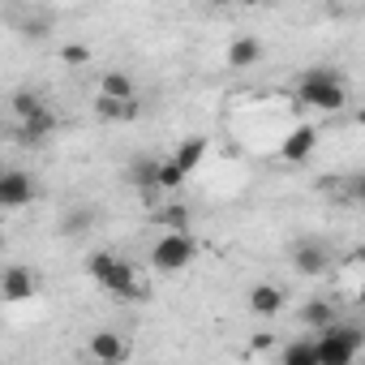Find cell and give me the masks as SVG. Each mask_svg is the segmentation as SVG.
I'll list each match as a JSON object with an SVG mask.
<instances>
[{
    "label": "cell",
    "mask_w": 365,
    "mask_h": 365,
    "mask_svg": "<svg viewBox=\"0 0 365 365\" xmlns=\"http://www.w3.org/2000/svg\"><path fill=\"white\" fill-rule=\"evenodd\" d=\"M61 56H65V65H86V61H91V52H86L82 43H65Z\"/></svg>",
    "instance_id": "obj_22"
},
{
    "label": "cell",
    "mask_w": 365,
    "mask_h": 365,
    "mask_svg": "<svg viewBox=\"0 0 365 365\" xmlns=\"http://www.w3.org/2000/svg\"><path fill=\"white\" fill-rule=\"evenodd\" d=\"M159 168H163V159H133L129 163V180L142 194H155L159 190Z\"/></svg>",
    "instance_id": "obj_15"
},
{
    "label": "cell",
    "mask_w": 365,
    "mask_h": 365,
    "mask_svg": "<svg viewBox=\"0 0 365 365\" xmlns=\"http://www.w3.org/2000/svg\"><path fill=\"white\" fill-rule=\"evenodd\" d=\"M279 365H322L318 356V335H297L279 348Z\"/></svg>",
    "instance_id": "obj_11"
},
{
    "label": "cell",
    "mask_w": 365,
    "mask_h": 365,
    "mask_svg": "<svg viewBox=\"0 0 365 365\" xmlns=\"http://www.w3.org/2000/svg\"><path fill=\"white\" fill-rule=\"evenodd\" d=\"M91 224H95V215H91L86 207H78L73 215H65V232H69V237H78V232H86Z\"/></svg>",
    "instance_id": "obj_21"
},
{
    "label": "cell",
    "mask_w": 365,
    "mask_h": 365,
    "mask_svg": "<svg viewBox=\"0 0 365 365\" xmlns=\"http://www.w3.org/2000/svg\"><path fill=\"white\" fill-rule=\"evenodd\" d=\"M262 61V39L258 35H237L228 43V69H254Z\"/></svg>",
    "instance_id": "obj_13"
},
{
    "label": "cell",
    "mask_w": 365,
    "mask_h": 365,
    "mask_svg": "<svg viewBox=\"0 0 365 365\" xmlns=\"http://www.w3.org/2000/svg\"><path fill=\"white\" fill-rule=\"evenodd\" d=\"M52 129H56V116H52V108H48V112H39L35 120H18V138H22L26 146H35V142H48V138H52Z\"/></svg>",
    "instance_id": "obj_16"
},
{
    "label": "cell",
    "mask_w": 365,
    "mask_h": 365,
    "mask_svg": "<svg viewBox=\"0 0 365 365\" xmlns=\"http://www.w3.org/2000/svg\"><path fill=\"white\" fill-rule=\"evenodd\" d=\"M86 271H91V279H95L103 292H112V297H120V301H138V297H142L138 267L125 262V258H116V254H108V250H95V254L86 258Z\"/></svg>",
    "instance_id": "obj_1"
},
{
    "label": "cell",
    "mask_w": 365,
    "mask_h": 365,
    "mask_svg": "<svg viewBox=\"0 0 365 365\" xmlns=\"http://www.w3.org/2000/svg\"><path fill=\"white\" fill-rule=\"evenodd\" d=\"M99 95L103 99H120V103H138V86H133V78L125 69H108L99 78Z\"/></svg>",
    "instance_id": "obj_14"
},
{
    "label": "cell",
    "mask_w": 365,
    "mask_h": 365,
    "mask_svg": "<svg viewBox=\"0 0 365 365\" xmlns=\"http://www.w3.org/2000/svg\"><path fill=\"white\" fill-rule=\"evenodd\" d=\"M314 150H318V129L314 125H292L288 138L279 142V159L284 163H309Z\"/></svg>",
    "instance_id": "obj_7"
},
{
    "label": "cell",
    "mask_w": 365,
    "mask_h": 365,
    "mask_svg": "<svg viewBox=\"0 0 365 365\" xmlns=\"http://www.w3.org/2000/svg\"><path fill=\"white\" fill-rule=\"evenodd\" d=\"M365 348V331L356 322H335L318 335V356L322 365H352L356 352Z\"/></svg>",
    "instance_id": "obj_4"
},
{
    "label": "cell",
    "mask_w": 365,
    "mask_h": 365,
    "mask_svg": "<svg viewBox=\"0 0 365 365\" xmlns=\"http://www.w3.org/2000/svg\"><path fill=\"white\" fill-rule=\"evenodd\" d=\"M159 224H163V232H190V211L185 207H163Z\"/></svg>",
    "instance_id": "obj_20"
},
{
    "label": "cell",
    "mask_w": 365,
    "mask_h": 365,
    "mask_svg": "<svg viewBox=\"0 0 365 365\" xmlns=\"http://www.w3.org/2000/svg\"><path fill=\"white\" fill-rule=\"evenodd\" d=\"M301 322L322 335L327 327H335V309H331L327 301H305V305H301Z\"/></svg>",
    "instance_id": "obj_17"
},
{
    "label": "cell",
    "mask_w": 365,
    "mask_h": 365,
    "mask_svg": "<svg viewBox=\"0 0 365 365\" xmlns=\"http://www.w3.org/2000/svg\"><path fill=\"white\" fill-rule=\"evenodd\" d=\"M95 116L99 120H133L138 116V103H120V99H95Z\"/></svg>",
    "instance_id": "obj_18"
},
{
    "label": "cell",
    "mask_w": 365,
    "mask_h": 365,
    "mask_svg": "<svg viewBox=\"0 0 365 365\" xmlns=\"http://www.w3.org/2000/svg\"><path fill=\"white\" fill-rule=\"evenodd\" d=\"M194 258H198L194 232H163V237L150 245V267H155L159 275H180Z\"/></svg>",
    "instance_id": "obj_3"
},
{
    "label": "cell",
    "mask_w": 365,
    "mask_h": 365,
    "mask_svg": "<svg viewBox=\"0 0 365 365\" xmlns=\"http://www.w3.org/2000/svg\"><path fill=\"white\" fill-rule=\"evenodd\" d=\"M245 305H250V314H254V318H275V314L288 305V297H284V288H279V284H254V288H250V297H245Z\"/></svg>",
    "instance_id": "obj_10"
},
{
    "label": "cell",
    "mask_w": 365,
    "mask_h": 365,
    "mask_svg": "<svg viewBox=\"0 0 365 365\" xmlns=\"http://www.w3.org/2000/svg\"><path fill=\"white\" fill-rule=\"evenodd\" d=\"M356 297H361V305H365V284H361V292H356Z\"/></svg>",
    "instance_id": "obj_24"
},
{
    "label": "cell",
    "mask_w": 365,
    "mask_h": 365,
    "mask_svg": "<svg viewBox=\"0 0 365 365\" xmlns=\"http://www.w3.org/2000/svg\"><path fill=\"white\" fill-rule=\"evenodd\" d=\"M292 267H297V275H322V271L331 267V250H327V241H318V237L297 241V250H292Z\"/></svg>",
    "instance_id": "obj_8"
},
{
    "label": "cell",
    "mask_w": 365,
    "mask_h": 365,
    "mask_svg": "<svg viewBox=\"0 0 365 365\" xmlns=\"http://www.w3.org/2000/svg\"><path fill=\"white\" fill-rule=\"evenodd\" d=\"M35 297H39V271L5 267V275H0V301H5V305H22V301H35Z\"/></svg>",
    "instance_id": "obj_5"
},
{
    "label": "cell",
    "mask_w": 365,
    "mask_h": 365,
    "mask_svg": "<svg viewBox=\"0 0 365 365\" xmlns=\"http://www.w3.org/2000/svg\"><path fill=\"white\" fill-rule=\"evenodd\" d=\"M352 198L365 207V172H356V176H352Z\"/></svg>",
    "instance_id": "obj_23"
},
{
    "label": "cell",
    "mask_w": 365,
    "mask_h": 365,
    "mask_svg": "<svg viewBox=\"0 0 365 365\" xmlns=\"http://www.w3.org/2000/svg\"><path fill=\"white\" fill-rule=\"evenodd\" d=\"M31 202H35V180L22 168L0 172V207H5V211H22Z\"/></svg>",
    "instance_id": "obj_6"
},
{
    "label": "cell",
    "mask_w": 365,
    "mask_h": 365,
    "mask_svg": "<svg viewBox=\"0 0 365 365\" xmlns=\"http://www.w3.org/2000/svg\"><path fill=\"white\" fill-rule=\"evenodd\" d=\"M297 99L314 112H344L348 108V86L335 69L318 65V69H305L301 82H297Z\"/></svg>",
    "instance_id": "obj_2"
},
{
    "label": "cell",
    "mask_w": 365,
    "mask_h": 365,
    "mask_svg": "<svg viewBox=\"0 0 365 365\" xmlns=\"http://www.w3.org/2000/svg\"><path fill=\"white\" fill-rule=\"evenodd\" d=\"M39 112H48V103H43L35 91H18V95H14V116H18V120H35Z\"/></svg>",
    "instance_id": "obj_19"
},
{
    "label": "cell",
    "mask_w": 365,
    "mask_h": 365,
    "mask_svg": "<svg viewBox=\"0 0 365 365\" xmlns=\"http://www.w3.org/2000/svg\"><path fill=\"white\" fill-rule=\"evenodd\" d=\"M202 159H207V138H185V142H180L176 150H172V163H176V172L180 176H185L190 180V172H198L202 168Z\"/></svg>",
    "instance_id": "obj_12"
},
{
    "label": "cell",
    "mask_w": 365,
    "mask_h": 365,
    "mask_svg": "<svg viewBox=\"0 0 365 365\" xmlns=\"http://www.w3.org/2000/svg\"><path fill=\"white\" fill-rule=\"evenodd\" d=\"M86 352L99 361V365H120L125 356H129V344H125V335L120 331H95L91 339H86Z\"/></svg>",
    "instance_id": "obj_9"
}]
</instances>
